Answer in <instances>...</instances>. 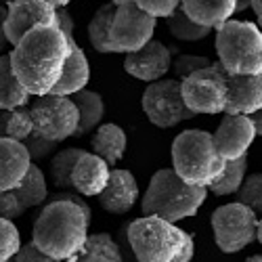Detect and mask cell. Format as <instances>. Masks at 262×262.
Wrapping results in <instances>:
<instances>
[{
	"instance_id": "1",
	"label": "cell",
	"mask_w": 262,
	"mask_h": 262,
	"mask_svg": "<svg viewBox=\"0 0 262 262\" xmlns=\"http://www.w3.org/2000/svg\"><path fill=\"white\" fill-rule=\"evenodd\" d=\"M70 47L59 28H34L9 53L19 84L36 97H45L57 84Z\"/></svg>"
},
{
	"instance_id": "2",
	"label": "cell",
	"mask_w": 262,
	"mask_h": 262,
	"mask_svg": "<svg viewBox=\"0 0 262 262\" xmlns=\"http://www.w3.org/2000/svg\"><path fill=\"white\" fill-rule=\"evenodd\" d=\"M93 218L68 200H51L34 221L32 244L57 262H70L82 250Z\"/></svg>"
},
{
	"instance_id": "3",
	"label": "cell",
	"mask_w": 262,
	"mask_h": 262,
	"mask_svg": "<svg viewBox=\"0 0 262 262\" xmlns=\"http://www.w3.org/2000/svg\"><path fill=\"white\" fill-rule=\"evenodd\" d=\"M206 198L208 191L204 187L187 185L172 168H162L151 177L143 195L141 210L143 216H158L162 221L177 225L183 218L198 214Z\"/></svg>"
},
{
	"instance_id": "4",
	"label": "cell",
	"mask_w": 262,
	"mask_h": 262,
	"mask_svg": "<svg viewBox=\"0 0 262 262\" xmlns=\"http://www.w3.org/2000/svg\"><path fill=\"white\" fill-rule=\"evenodd\" d=\"M172 170L193 187L208 189L225 170L227 162L218 156L212 135L206 130H185L172 141Z\"/></svg>"
},
{
	"instance_id": "5",
	"label": "cell",
	"mask_w": 262,
	"mask_h": 262,
	"mask_svg": "<svg viewBox=\"0 0 262 262\" xmlns=\"http://www.w3.org/2000/svg\"><path fill=\"white\" fill-rule=\"evenodd\" d=\"M218 65L229 76H262V34L252 21L229 19L216 28Z\"/></svg>"
},
{
	"instance_id": "6",
	"label": "cell",
	"mask_w": 262,
	"mask_h": 262,
	"mask_svg": "<svg viewBox=\"0 0 262 262\" xmlns=\"http://www.w3.org/2000/svg\"><path fill=\"white\" fill-rule=\"evenodd\" d=\"M137 262H170L183 244V231L158 216H141L124 227Z\"/></svg>"
},
{
	"instance_id": "7",
	"label": "cell",
	"mask_w": 262,
	"mask_h": 262,
	"mask_svg": "<svg viewBox=\"0 0 262 262\" xmlns=\"http://www.w3.org/2000/svg\"><path fill=\"white\" fill-rule=\"evenodd\" d=\"M262 223L258 214L242 204H225L212 212V231L218 250L225 254H237L250 244L262 239Z\"/></svg>"
},
{
	"instance_id": "8",
	"label": "cell",
	"mask_w": 262,
	"mask_h": 262,
	"mask_svg": "<svg viewBox=\"0 0 262 262\" xmlns=\"http://www.w3.org/2000/svg\"><path fill=\"white\" fill-rule=\"evenodd\" d=\"M181 95L187 109L195 116L223 114L227 103V74L218 63H212L181 80Z\"/></svg>"
},
{
	"instance_id": "9",
	"label": "cell",
	"mask_w": 262,
	"mask_h": 262,
	"mask_svg": "<svg viewBox=\"0 0 262 262\" xmlns=\"http://www.w3.org/2000/svg\"><path fill=\"white\" fill-rule=\"evenodd\" d=\"M30 116L34 124V133L47 141L63 143L76 135L80 114L70 97L45 95L38 97L30 107Z\"/></svg>"
},
{
	"instance_id": "10",
	"label": "cell",
	"mask_w": 262,
	"mask_h": 262,
	"mask_svg": "<svg viewBox=\"0 0 262 262\" xmlns=\"http://www.w3.org/2000/svg\"><path fill=\"white\" fill-rule=\"evenodd\" d=\"M141 105L147 120L164 130L195 118V114L189 112L183 101L181 80L177 78H162L158 82H151L143 93Z\"/></svg>"
},
{
	"instance_id": "11",
	"label": "cell",
	"mask_w": 262,
	"mask_h": 262,
	"mask_svg": "<svg viewBox=\"0 0 262 262\" xmlns=\"http://www.w3.org/2000/svg\"><path fill=\"white\" fill-rule=\"evenodd\" d=\"M156 21L143 13L133 0L116 5L112 30H109V45L114 53H135L143 49L147 42L154 38Z\"/></svg>"
},
{
	"instance_id": "12",
	"label": "cell",
	"mask_w": 262,
	"mask_h": 262,
	"mask_svg": "<svg viewBox=\"0 0 262 262\" xmlns=\"http://www.w3.org/2000/svg\"><path fill=\"white\" fill-rule=\"evenodd\" d=\"M34 28H59L57 9L47 0H9L5 19L9 47H15Z\"/></svg>"
},
{
	"instance_id": "13",
	"label": "cell",
	"mask_w": 262,
	"mask_h": 262,
	"mask_svg": "<svg viewBox=\"0 0 262 262\" xmlns=\"http://www.w3.org/2000/svg\"><path fill=\"white\" fill-rule=\"evenodd\" d=\"M174 49H168L164 42L151 38L147 45L135 53H128L124 59V70L128 76L141 82H158L162 80L172 65Z\"/></svg>"
},
{
	"instance_id": "14",
	"label": "cell",
	"mask_w": 262,
	"mask_h": 262,
	"mask_svg": "<svg viewBox=\"0 0 262 262\" xmlns=\"http://www.w3.org/2000/svg\"><path fill=\"white\" fill-rule=\"evenodd\" d=\"M256 139V128L250 116H227L218 124L216 133L212 135L214 147L225 162L239 160L248 156V149Z\"/></svg>"
},
{
	"instance_id": "15",
	"label": "cell",
	"mask_w": 262,
	"mask_h": 262,
	"mask_svg": "<svg viewBox=\"0 0 262 262\" xmlns=\"http://www.w3.org/2000/svg\"><path fill=\"white\" fill-rule=\"evenodd\" d=\"M139 183L135 179V174L130 170L114 168L109 170V181L105 189L97 195L99 204L103 210L109 214H128L139 202Z\"/></svg>"
},
{
	"instance_id": "16",
	"label": "cell",
	"mask_w": 262,
	"mask_h": 262,
	"mask_svg": "<svg viewBox=\"0 0 262 262\" xmlns=\"http://www.w3.org/2000/svg\"><path fill=\"white\" fill-rule=\"evenodd\" d=\"M262 109V76L227 74V116H252Z\"/></svg>"
},
{
	"instance_id": "17",
	"label": "cell",
	"mask_w": 262,
	"mask_h": 262,
	"mask_svg": "<svg viewBox=\"0 0 262 262\" xmlns=\"http://www.w3.org/2000/svg\"><path fill=\"white\" fill-rule=\"evenodd\" d=\"M109 168L99 156L84 151L72 170V187L82 198H97L109 181Z\"/></svg>"
},
{
	"instance_id": "18",
	"label": "cell",
	"mask_w": 262,
	"mask_h": 262,
	"mask_svg": "<svg viewBox=\"0 0 262 262\" xmlns=\"http://www.w3.org/2000/svg\"><path fill=\"white\" fill-rule=\"evenodd\" d=\"M32 166L24 143L0 139V191H15Z\"/></svg>"
},
{
	"instance_id": "19",
	"label": "cell",
	"mask_w": 262,
	"mask_h": 262,
	"mask_svg": "<svg viewBox=\"0 0 262 262\" xmlns=\"http://www.w3.org/2000/svg\"><path fill=\"white\" fill-rule=\"evenodd\" d=\"M91 80V65L89 59H86L84 51L74 45L70 49V55L65 59L63 72L57 80V84L53 86V91L49 95H57V97H72L80 91L86 89V84Z\"/></svg>"
},
{
	"instance_id": "20",
	"label": "cell",
	"mask_w": 262,
	"mask_h": 262,
	"mask_svg": "<svg viewBox=\"0 0 262 262\" xmlns=\"http://www.w3.org/2000/svg\"><path fill=\"white\" fill-rule=\"evenodd\" d=\"M181 9L193 24L214 30L235 15V0H181Z\"/></svg>"
},
{
	"instance_id": "21",
	"label": "cell",
	"mask_w": 262,
	"mask_h": 262,
	"mask_svg": "<svg viewBox=\"0 0 262 262\" xmlns=\"http://www.w3.org/2000/svg\"><path fill=\"white\" fill-rule=\"evenodd\" d=\"M91 145H93V154L99 156L103 162H107V166L112 168L124 158L128 139H126L124 128H120L118 124L107 122V124H99L95 128Z\"/></svg>"
},
{
	"instance_id": "22",
	"label": "cell",
	"mask_w": 262,
	"mask_h": 262,
	"mask_svg": "<svg viewBox=\"0 0 262 262\" xmlns=\"http://www.w3.org/2000/svg\"><path fill=\"white\" fill-rule=\"evenodd\" d=\"M76 107H78V114H80V122H78V130L74 137H84V135H91L93 130L101 124L103 116H105V101L99 93L84 89L76 95L70 97Z\"/></svg>"
},
{
	"instance_id": "23",
	"label": "cell",
	"mask_w": 262,
	"mask_h": 262,
	"mask_svg": "<svg viewBox=\"0 0 262 262\" xmlns=\"http://www.w3.org/2000/svg\"><path fill=\"white\" fill-rule=\"evenodd\" d=\"M74 262H122V252L109 233H89Z\"/></svg>"
},
{
	"instance_id": "24",
	"label": "cell",
	"mask_w": 262,
	"mask_h": 262,
	"mask_svg": "<svg viewBox=\"0 0 262 262\" xmlns=\"http://www.w3.org/2000/svg\"><path fill=\"white\" fill-rule=\"evenodd\" d=\"M13 193H15L19 206L24 208V212L45 204L49 200V185L45 179V172H42L36 164H32L28 174L24 177V181L19 183V187Z\"/></svg>"
},
{
	"instance_id": "25",
	"label": "cell",
	"mask_w": 262,
	"mask_h": 262,
	"mask_svg": "<svg viewBox=\"0 0 262 262\" xmlns=\"http://www.w3.org/2000/svg\"><path fill=\"white\" fill-rule=\"evenodd\" d=\"M30 101V93L19 84L11 70L9 53L0 55V109L26 107Z\"/></svg>"
},
{
	"instance_id": "26",
	"label": "cell",
	"mask_w": 262,
	"mask_h": 262,
	"mask_svg": "<svg viewBox=\"0 0 262 262\" xmlns=\"http://www.w3.org/2000/svg\"><path fill=\"white\" fill-rule=\"evenodd\" d=\"M32 133L34 124L28 105L15 109H0V139L24 143Z\"/></svg>"
},
{
	"instance_id": "27",
	"label": "cell",
	"mask_w": 262,
	"mask_h": 262,
	"mask_svg": "<svg viewBox=\"0 0 262 262\" xmlns=\"http://www.w3.org/2000/svg\"><path fill=\"white\" fill-rule=\"evenodd\" d=\"M84 154V149L80 147H68L61 149L53 156L51 160V181L55 185V189L61 191H74L72 187V170L76 166V162L80 160V156Z\"/></svg>"
},
{
	"instance_id": "28",
	"label": "cell",
	"mask_w": 262,
	"mask_h": 262,
	"mask_svg": "<svg viewBox=\"0 0 262 262\" xmlns=\"http://www.w3.org/2000/svg\"><path fill=\"white\" fill-rule=\"evenodd\" d=\"M246 172H248V156L239 158V160H231V162H227L225 170L221 172V177H218L206 191H210L212 195H216V198L235 195L246 179Z\"/></svg>"
},
{
	"instance_id": "29",
	"label": "cell",
	"mask_w": 262,
	"mask_h": 262,
	"mask_svg": "<svg viewBox=\"0 0 262 262\" xmlns=\"http://www.w3.org/2000/svg\"><path fill=\"white\" fill-rule=\"evenodd\" d=\"M114 11L116 5L114 3H107L103 5L91 19L89 24V40H91V47L97 53H114L112 45H109V30H112V19H114Z\"/></svg>"
},
{
	"instance_id": "30",
	"label": "cell",
	"mask_w": 262,
	"mask_h": 262,
	"mask_svg": "<svg viewBox=\"0 0 262 262\" xmlns=\"http://www.w3.org/2000/svg\"><path fill=\"white\" fill-rule=\"evenodd\" d=\"M166 26H168V32L179 38V40H185V42H198V40H204L206 36H210V28H204V26H198L183 13V9L179 7L170 17H166Z\"/></svg>"
},
{
	"instance_id": "31",
	"label": "cell",
	"mask_w": 262,
	"mask_h": 262,
	"mask_svg": "<svg viewBox=\"0 0 262 262\" xmlns=\"http://www.w3.org/2000/svg\"><path fill=\"white\" fill-rule=\"evenodd\" d=\"M235 202L248 206L252 212H260L262 210V174H252V177H246L242 187L235 193Z\"/></svg>"
},
{
	"instance_id": "32",
	"label": "cell",
	"mask_w": 262,
	"mask_h": 262,
	"mask_svg": "<svg viewBox=\"0 0 262 262\" xmlns=\"http://www.w3.org/2000/svg\"><path fill=\"white\" fill-rule=\"evenodd\" d=\"M21 248V235L13 221L0 218V262L11 260Z\"/></svg>"
},
{
	"instance_id": "33",
	"label": "cell",
	"mask_w": 262,
	"mask_h": 262,
	"mask_svg": "<svg viewBox=\"0 0 262 262\" xmlns=\"http://www.w3.org/2000/svg\"><path fill=\"white\" fill-rule=\"evenodd\" d=\"M208 65H212V61L208 57H202V55H179L177 59L172 61L170 68L174 70L177 80H185L187 76L208 68Z\"/></svg>"
},
{
	"instance_id": "34",
	"label": "cell",
	"mask_w": 262,
	"mask_h": 262,
	"mask_svg": "<svg viewBox=\"0 0 262 262\" xmlns=\"http://www.w3.org/2000/svg\"><path fill=\"white\" fill-rule=\"evenodd\" d=\"M57 145H59V143H55V141H47V139L38 137L36 133H32V135L24 141V147H26V151H28V156H30L32 164H36V162H40V160L51 158L55 151H57Z\"/></svg>"
},
{
	"instance_id": "35",
	"label": "cell",
	"mask_w": 262,
	"mask_h": 262,
	"mask_svg": "<svg viewBox=\"0 0 262 262\" xmlns=\"http://www.w3.org/2000/svg\"><path fill=\"white\" fill-rule=\"evenodd\" d=\"M133 3L154 19H158V17L166 19L181 7V0H133Z\"/></svg>"
},
{
	"instance_id": "36",
	"label": "cell",
	"mask_w": 262,
	"mask_h": 262,
	"mask_svg": "<svg viewBox=\"0 0 262 262\" xmlns=\"http://www.w3.org/2000/svg\"><path fill=\"white\" fill-rule=\"evenodd\" d=\"M24 214V208L19 206L17 198L13 191H0V218H7V221H13V218Z\"/></svg>"
},
{
	"instance_id": "37",
	"label": "cell",
	"mask_w": 262,
	"mask_h": 262,
	"mask_svg": "<svg viewBox=\"0 0 262 262\" xmlns=\"http://www.w3.org/2000/svg\"><path fill=\"white\" fill-rule=\"evenodd\" d=\"M13 262H57V260H53L51 256H47V254H42L32 242L30 244H24L19 248V252L13 256Z\"/></svg>"
},
{
	"instance_id": "38",
	"label": "cell",
	"mask_w": 262,
	"mask_h": 262,
	"mask_svg": "<svg viewBox=\"0 0 262 262\" xmlns=\"http://www.w3.org/2000/svg\"><path fill=\"white\" fill-rule=\"evenodd\" d=\"M57 24H59V30L68 42V47L72 49L74 45H78L76 38H74V30H76V24H74V17L65 11V9H57Z\"/></svg>"
},
{
	"instance_id": "39",
	"label": "cell",
	"mask_w": 262,
	"mask_h": 262,
	"mask_svg": "<svg viewBox=\"0 0 262 262\" xmlns=\"http://www.w3.org/2000/svg\"><path fill=\"white\" fill-rule=\"evenodd\" d=\"M193 256H195V237L193 233L183 231V244L170 262H193Z\"/></svg>"
},
{
	"instance_id": "40",
	"label": "cell",
	"mask_w": 262,
	"mask_h": 262,
	"mask_svg": "<svg viewBox=\"0 0 262 262\" xmlns=\"http://www.w3.org/2000/svg\"><path fill=\"white\" fill-rule=\"evenodd\" d=\"M5 19H7V7L0 5V55H3L9 47V40L5 36Z\"/></svg>"
},
{
	"instance_id": "41",
	"label": "cell",
	"mask_w": 262,
	"mask_h": 262,
	"mask_svg": "<svg viewBox=\"0 0 262 262\" xmlns=\"http://www.w3.org/2000/svg\"><path fill=\"white\" fill-rule=\"evenodd\" d=\"M250 9L258 17V26H260V21H262V0H250Z\"/></svg>"
},
{
	"instance_id": "42",
	"label": "cell",
	"mask_w": 262,
	"mask_h": 262,
	"mask_svg": "<svg viewBox=\"0 0 262 262\" xmlns=\"http://www.w3.org/2000/svg\"><path fill=\"white\" fill-rule=\"evenodd\" d=\"M246 262H262V256H260V254H254V256H250Z\"/></svg>"
},
{
	"instance_id": "43",
	"label": "cell",
	"mask_w": 262,
	"mask_h": 262,
	"mask_svg": "<svg viewBox=\"0 0 262 262\" xmlns=\"http://www.w3.org/2000/svg\"><path fill=\"white\" fill-rule=\"evenodd\" d=\"M57 3H59V9H63L65 5H68V3H70V0H57Z\"/></svg>"
},
{
	"instance_id": "44",
	"label": "cell",
	"mask_w": 262,
	"mask_h": 262,
	"mask_svg": "<svg viewBox=\"0 0 262 262\" xmlns=\"http://www.w3.org/2000/svg\"><path fill=\"white\" fill-rule=\"evenodd\" d=\"M47 3H51L55 9H59V3H57V0H47Z\"/></svg>"
},
{
	"instance_id": "45",
	"label": "cell",
	"mask_w": 262,
	"mask_h": 262,
	"mask_svg": "<svg viewBox=\"0 0 262 262\" xmlns=\"http://www.w3.org/2000/svg\"><path fill=\"white\" fill-rule=\"evenodd\" d=\"M112 3H114V5H120V3H126V0H112Z\"/></svg>"
},
{
	"instance_id": "46",
	"label": "cell",
	"mask_w": 262,
	"mask_h": 262,
	"mask_svg": "<svg viewBox=\"0 0 262 262\" xmlns=\"http://www.w3.org/2000/svg\"><path fill=\"white\" fill-rule=\"evenodd\" d=\"M7 262H13V258H11V260H7Z\"/></svg>"
},
{
	"instance_id": "47",
	"label": "cell",
	"mask_w": 262,
	"mask_h": 262,
	"mask_svg": "<svg viewBox=\"0 0 262 262\" xmlns=\"http://www.w3.org/2000/svg\"><path fill=\"white\" fill-rule=\"evenodd\" d=\"M0 3H3V0H0ZM7 3H9V0H7Z\"/></svg>"
}]
</instances>
